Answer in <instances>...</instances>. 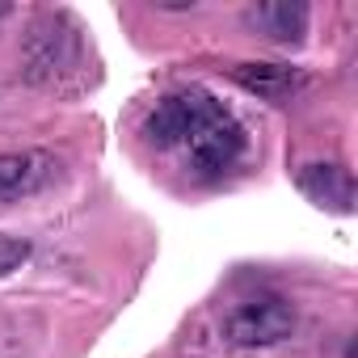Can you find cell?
Masks as SVG:
<instances>
[{
  "instance_id": "5b68a950",
  "label": "cell",
  "mask_w": 358,
  "mask_h": 358,
  "mask_svg": "<svg viewBox=\"0 0 358 358\" xmlns=\"http://www.w3.org/2000/svg\"><path fill=\"white\" fill-rule=\"evenodd\" d=\"M59 160L51 152L38 148H22V152H0V207L38 194L43 186L55 182Z\"/></svg>"
},
{
  "instance_id": "8992f818",
  "label": "cell",
  "mask_w": 358,
  "mask_h": 358,
  "mask_svg": "<svg viewBox=\"0 0 358 358\" xmlns=\"http://www.w3.org/2000/svg\"><path fill=\"white\" fill-rule=\"evenodd\" d=\"M299 190L324 207V211H337V215H350L354 211V177L345 164H333V160H312L299 169Z\"/></svg>"
},
{
  "instance_id": "9c48e42d",
  "label": "cell",
  "mask_w": 358,
  "mask_h": 358,
  "mask_svg": "<svg viewBox=\"0 0 358 358\" xmlns=\"http://www.w3.org/2000/svg\"><path fill=\"white\" fill-rule=\"evenodd\" d=\"M30 262V241L26 236H0V278H9Z\"/></svg>"
},
{
  "instance_id": "6da1fadb",
  "label": "cell",
  "mask_w": 358,
  "mask_h": 358,
  "mask_svg": "<svg viewBox=\"0 0 358 358\" xmlns=\"http://www.w3.org/2000/svg\"><path fill=\"white\" fill-rule=\"evenodd\" d=\"M224 106L207 93V89H177V93H164L156 106H152V114H148V122H143V135H148V143H156V148H182L207 118H215Z\"/></svg>"
},
{
  "instance_id": "277c9868",
  "label": "cell",
  "mask_w": 358,
  "mask_h": 358,
  "mask_svg": "<svg viewBox=\"0 0 358 358\" xmlns=\"http://www.w3.org/2000/svg\"><path fill=\"white\" fill-rule=\"evenodd\" d=\"M182 152H186V164H190L199 177H220V173H228V169L241 160V152H245V127H241L228 110H220L215 118H207V122L182 143Z\"/></svg>"
},
{
  "instance_id": "7a4b0ae2",
  "label": "cell",
  "mask_w": 358,
  "mask_h": 358,
  "mask_svg": "<svg viewBox=\"0 0 358 358\" xmlns=\"http://www.w3.org/2000/svg\"><path fill=\"white\" fill-rule=\"evenodd\" d=\"M76 64H80V30L64 13L38 17L30 38H26V76L47 85V80L72 72Z\"/></svg>"
},
{
  "instance_id": "30bf717a",
  "label": "cell",
  "mask_w": 358,
  "mask_h": 358,
  "mask_svg": "<svg viewBox=\"0 0 358 358\" xmlns=\"http://www.w3.org/2000/svg\"><path fill=\"white\" fill-rule=\"evenodd\" d=\"M0 17H9V5H0Z\"/></svg>"
},
{
  "instance_id": "3957f363",
  "label": "cell",
  "mask_w": 358,
  "mask_h": 358,
  "mask_svg": "<svg viewBox=\"0 0 358 358\" xmlns=\"http://www.w3.org/2000/svg\"><path fill=\"white\" fill-rule=\"evenodd\" d=\"M291 329H295V312H291L287 299H274V295L245 299L224 316V337L232 345H245V350L278 345V341L291 337Z\"/></svg>"
},
{
  "instance_id": "52a82bcc",
  "label": "cell",
  "mask_w": 358,
  "mask_h": 358,
  "mask_svg": "<svg viewBox=\"0 0 358 358\" xmlns=\"http://www.w3.org/2000/svg\"><path fill=\"white\" fill-rule=\"evenodd\" d=\"M308 5L299 0H266V5H249L245 9V26L270 43H299L308 34Z\"/></svg>"
},
{
  "instance_id": "ba28073f",
  "label": "cell",
  "mask_w": 358,
  "mask_h": 358,
  "mask_svg": "<svg viewBox=\"0 0 358 358\" xmlns=\"http://www.w3.org/2000/svg\"><path fill=\"white\" fill-rule=\"evenodd\" d=\"M228 76L241 89H249V93H257L266 101H287L303 85V76L295 68H287V64H232Z\"/></svg>"
}]
</instances>
